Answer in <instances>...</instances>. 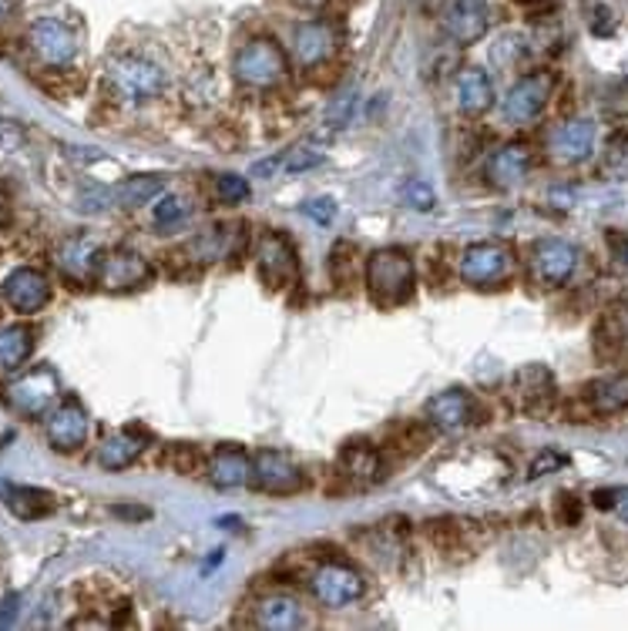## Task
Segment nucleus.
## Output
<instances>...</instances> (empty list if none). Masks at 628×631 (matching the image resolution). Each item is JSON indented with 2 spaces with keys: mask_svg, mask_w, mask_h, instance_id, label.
Segmentation results:
<instances>
[{
  "mask_svg": "<svg viewBox=\"0 0 628 631\" xmlns=\"http://www.w3.org/2000/svg\"><path fill=\"white\" fill-rule=\"evenodd\" d=\"M531 168V148L521 145V142H508L491 152L487 165H484V175L494 188H515L525 181Z\"/></svg>",
  "mask_w": 628,
  "mask_h": 631,
  "instance_id": "obj_21",
  "label": "nucleus"
},
{
  "mask_svg": "<svg viewBox=\"0 0 628 631\" xmlns=\"http://www.w3.org/2000/svg\"><path fill=\"white\" fill-rule=\"evenodd\" d=\"M454 98H458V111L467 118H481L484 111L494 108V85L491 75L481 68H464L454 81Z\"/></svg>",
  "mask_w": 628,
  "mask_h": 631,
  "instance_id": "obj_24",
  "label": "nucleus"
},
{
  "mask_svg": "<svg viewBox=\"0 0 628 631\" xmlns=\"http://www.w3.org/2000/svg\"><path fill=\"white\" fill-rule=\"evenodd\" d=\"M353 108H356V95H343V101H333V108H330V114H327V121L330 124H346L350 121V114H353Z\"/></svg>",
  "mask_w": 628,
  "mask_h": 631,
  "instance_id": "obj_41",
  "label": "nucleus"
},
{
  "mask_svg": "<svg viewBox=\"0 0 628 631\" xmlns=\"http://www.w3.org/2000/svg\"><path fill=\"white\" fill-rule=\"evenodd\" d=\"M404 202L410 209H417V212H430L433 209V188L427 181H420V178H410L404 185Z\"/></svg>",
  "mask_w": 628,
  "mask_h": 631,
  "instance_id": "obj_36",
  "label": "nucleus"
},
{
  "mask_svg": "<svg viewBox=\"0 0 628 631\" xmlns=\"http://www.w3.org/2000/svg\"><path fill=\"white\" fill-rule=\"evenodd\" d=\"M4 299L14 312L21 316H34L51 302V283L41 269L21 266L4 279Z\"/></svg>",
  "mask_w": 628,
  "mask_h": 631,
  "instance_id": "obj_17",
  "label": "nucleus"
},
{
  "mask_svg": "<svg viewBox=\"0 0 628 631\" xmlns=\"http://www.w3.org/2000/svg\"><path fill=\"white\" fill-rule=\"evenodd\" d=\"M256 273L260 279L269 286V289H289L299 283V259H296V248L289 245V239L276 235V232H266L260 239V248H256Z\"/></svg>",
  "mask_w": 628,
  "mask_h": 631,
  "instance_id": "obj_10",
  "label": "nucleus"
},
{
  "mask_svg": "<svg viewBox=\"0 0 628 631\" xmlns=\"http://www.w3.org/2000/svg\"><path fill=\"white\" fill-rule=\"evenodd\" d=\"M615 494H618V490H595V497H592V500H595V508H612V503H615Z\"/></svg>",
  "mask_w": 628,
  "mask_h": 631,
  "instance_id": "obj_44",
  "label": "nucleus"
},
{
  "mask_svg": "<svg viewBox=\"0 0 628 631\" xmlns=\"http://www.w3.org/2000/svg\"><path fill=\"white\" fill-rule=\"evenodd\" d=\"M162 188H165V175H132V178H124L121 185L111 188V199L114 206L121 209H139V206H148L152 199L162 196Z\"/></svg>",
  "mask_w": 628,
  "mask_h": 631,
  "instance_id": "obj_29",
  "label": "nucleus"
},
{
  "mask_svg": "<svg viewBox=\"0 0 628 631\" xmlns=\"http://www.w3.org/2000/svg\"><path fill=\"white\" fill-rule=\"evenodd\" d=\"M249 484H256L263 494H296L302 490L306 477L299 471V464L279 451H260L253 457V477H249Z\"/></svg>",
  "mask_w": 628,
  "mask_h": 631,
  "instance_id": "obj_14",
  "label": "nucleus"
},
{
  "mask_svg": "<svg viewBox=\"0 0 628 631\" xmlns=\"http://www.w3.org/2000/svg\"><path fill=\"white\" fill-rule=\"evenodd\" d=\"M515 390L528 413H544L554 403V376L544 366H525L515 376Z\"/></svg>",
  "mask_w": 628,
  "mask_h": 631,
  "instance_id": "obj_26",
  "label": "nucleus"
},
{
  "mask_svg": "<svg viewBox=\"0 0 628 631\" xmlns=\"http://www.w3.org/2000/svg\"><path fill=\"white\" fill-rule=\"evenodd\" d=\"M185 215H188V202L181 196H162L152 209V219L158 229H172V225L185 222Z\"/></svg>",
  "mask_w": 628,
  "mask_h": 631,
  "instance_id": "obj_33",
  "label": "nucleus"
},
{
  "mask_svg": "<svg viewBox=\"0 0 628 631\" xmlns=\"http://www.w3.org/2000/svg\"><path fill=\"white\" fill-rule=\"evenodd\" d=\"M323 148L317 145H296L293 152H286V158L279 162L286 168V175H299V171H309V168H317L323 162Z\"/></svg>",
  "mask_w": 628,
  "mask_h": 631,
  "instance_id": "obj_34",
  "label": "nucleus"
},
{
  "mask_svg": "<svg viewBox=\"0 0 628 631\" xmlns=\"http://www.w3.org/2000/svg\"><path fill=\"white\" fill-rule=\"evenodd\" d=\"M551 91H554V78L548 71L525 75L521 81L511 85V91L505 95V104H500V111H505V118L511 124H531L544 111Z\"/></svg>",
  "mask_w": 628,
  "mask_h": 631,
  "instance_id": "obj_12",
  "label": "nucleus"
},
{
  "mask_svg": "<svg viewBox=\"0 0 628 631\" xmlns=\"http://www.w3.org/2000/svg\"><path fill=\"white\" fill-rule=\"evenodd\" d=\"M54 263L60 269V276L71 283H91L98 276V263H101V245L91 235H68L57 245Z\"/></svg>",
  "mask_w": 628,
  "mask_h": 631,
  "instance_id": "obj_15",
  "label": "nucleus"
},
{
  "mask_svg": "<svg viewBox=\"0 0 628 631\" xmlns=\"http://www.w3.org/2000/svg\"><path fill=\"white\" fill-rule=\"evenodd\" d=\"M515 269V252L505 242H474L461 252L458 273L474 289H491L505 283Z\"/></svg>",
  "mask_w": 628,
  "mask_h": 631,
  "instance_id": "obj_5",
  "label": "nucleus"
},
{
  "mask_svg": "<svg viewBox=\"0 0 628 631\" xmlns=\"http://www.w3.org/2000/svg\"><path fill=\"white\" fill-rule=\"evenodd\" d=\"M340 471L356 487H370L384 477V457L373 444H366V440H353V444H346L340 454Z\"/></svg>",
  "mask_w": 628,
  "mask_h": 631,
  "instance_id": "obj_25",
  "label": "nucleus"
},
{
  "mask_svg": "<svg viewBox=\"0 0 628 631\" xmlns=\"http://www.w3.org/2000/svg\"><path fill=\"white\" fill-rule=\"evenodd\" d=\"M145 451V436L132 433V430H118L111 436L101 440V447H98V464L104 471H124V467H132Z\"/></svg>",
  "mask_w": 628,
  "mask_h": 631,
  "instance_id": "obj_27",
  "label": "nucleus"
},
{
  "mask_svg": "<svg viewBox=\"0 0 628 631\" xmlns=\"http://www.w3.org/2000/svg\"><path fill=\"white\" fill-rule=\"evenodd\" d=\"M579 269V248L564 239H541L531 252V276L544 289L564 286Z\"/></svg>",
  "mask_w": 628,
  "mask_h": 631,
  "instance_id": "obj_11",
  "label": "nucleus"
},
{
  "mask_svg": "<svg viewBox=\"0 0 628 631\" xmlns=\"http://www.w3.org/2000/svg\"><path fill=\"white\" fill-rule=\"evenodd\" d=\"M615 256H618V263L628 269V239H621V242H615Z\"/></svg>",
  "mask_w": 628,
  "mask_h": 631,
  "instance_id": "obj_45",
  "label": "nucleus"
},
{
  "mask_svg": "<svg viewBox=\"0 0 628 631\" xmlns=\"http://www.w3.org/2000/svg\"><path fill=\"white\" fill-rule=\"evenodd\" d=\"M605 165L612 171H628V135H615L605 152Z\"/></svg>",
  "mask_w": 628,
  "mask_h": 631,
  "instance_id": "obj_38",
  "label": "nucleus"
},
{
  "mask_svg": "<svg viewBox=\"0 0 628 631\" xmlns=\"http://www.w3.org/2000/svg\"><path fill=\"white\" fill-rule=\"evenodd\" d=\"M152 279V263L135 248H111L101 252V263H98V276L95 283L108 292H129L139 289Z\"/></svg>",
  "mask_w": 628,
  "mask_h": 631,
  "instance_id": "obj_9",
  "label": "nucleus"
},
{
  "mask_svg": "<svg viewBox=\"0 0 628 631\" xmlns=\"http://www.w3.org/2000/svg\"><path fill=\"white\" fill-rule=\"evenodd\" d=\"M564 464H569V457H564V454H558V451H541V454L531 461V467H528V477H531V480H538V477H544V474H554V471H561Z\"/></svg>",
  "mask_w": 628,
  "mask_h": 631,
  "instance_id": "obj_37",
  "label": "nucleus"
},
{
  "mask_svg": "<svg viewBox=\"0 0 628 631\" xmlns=\"http://www.w3.org/2000/svg\"><path fill=\"white\" fill-rule=\"evenodd\" d=\"M8 508L24 521H37V518L54 511V497L47 490H37V487H14L8 494Z\"/></svg>",
  "mask_w": 628,
  "mask_h": 631,
  "instance_id": "obj_32",
  "label": "nucleus"
},
{
  "mask_svg": "<svg viewBox=\"0 0 628 631\" xmlns=\"http://www.w3.org/2000/svg\"><path fill=\"white\" fill-rule=\"evenodd\" d=\"M104 85H108V95L118 104L142 108V104H152L155 98H162L165 71L155 65V60H148L142 54H118V57L108 60Z\"/></svg>",
  "mask_w": 628,
  "mask_h": 631,
  "instance_id": "obj_1",
  "label": "nucleus"
},
{
  "mask_svg": "<svg viewBox=\"0 0 628 631\" xmlns=\"http://www.w3.org/2000/svg\"><path fill=\"white\" fill-rule=\"evenodd\" d=\"M302 212H306L312 222L330 225V222H333V215H337V202L323 196V199H312V202H306V206H302Z\"/></svg>",
  "mask_w": 628,
  "mask_h": 631,
  "instance_id": "obj_39",
  "label": "nucleus"
},
{
  "mask_svg": "<svg viewBox=\"0 0 628 631\" xmlns=\"http://www.w3.org/2000/svg\"><path fill=\"white\" fill-rule=\"evenodd\" d=\"M27 44L41 65L54 71H65L78 60V34L60 18H37L27 31Z\"/></svg>",
  "mask_w": 628,
  "mask_h": 631,
  "instance_id": "obj_7",
  "label": "nucleus"
},
{
  "mask_svg": "<svg viewBox=\"0 0 628 631\" xmlns=\"http://www.w3.org/2000/svg\"><path fill=\"white\" fill-rule=\"evenodd\" d=\"M206 474H209V480H212L216 487H222V490H235V487H245L249 477H253V461H249L245 451L222 444L219 451L209 454V461H206Z\"/></svg>",
  "mask_w": 628,
  "mask_h": 631,
  "instance_id": "obj_22",
  "label": "nucleus"
},
{
  "mask_svg": "<svg viewBox=\"0 0 628 631\" xmlns=\"http://www.w3.org/2000/svg\"><path fill=\"white\" fill-rule=\"evenodd\" d=\"M366 292L381 306H400L417 289V266L404 248H376L363 263Z\"/></svg>",
  "mask_w": 628,
  "mask_h": 631,
  "instance_id": "obj_2",
  "label": "nucleus"
},
{
  "mask_svg": "<svg viewBox=\"0 0 628 631\" xmlns=\"http://www.w3.org/2000/svg\"><path fill=\"white\" fill-rule=\"evenodd\" d=\"M585 400H588L592 413H598V417H615V413L628 410V373H615V376H605V380L588 384Z\"/></svg>",
  "mask_w": 628,
  "mask_h": 631,
  "instance_id": "obj_28",
  "label": "nucleus"
},
{
  "mask_svg": "<svg viewBox=\"0 0 628 631\" xmlns=\"http://www.w3.org/2000/svg\"><path fill=\"white\" fill-rule=\"evenodd\" d=\"M333 54H337V31L327 21H306V24L296 27V34H293V57H296L299 68L312 71V68L327 65Z\"/></svg>",
  "mask_w": 628,
  "mask_h": 631,
  "instance_id": "obj_18",
  "label": "nucleus"
},
{
  "mask_svg": "<svg viewBox=\"0 0 628 631\" xmlns=\"http://www.w3.org/2000/svg\"><path fill=\"white\" fill-rule=\"evenodd\" d=\"M242 225H216L202 235H196L192 242L185 245V256L192 263H219V259H229L232 252L242 245Z\"/></svg>",
  "mask_w": 628,
  "mask_h": 631,
  "instance_id": "obj_23",
  "label": "nucleus"
},
{
  "mask_svg": "<svg viewBox=\"0 0 628 631\" xmlns=\"http://www.w3.org/2000/svg\"><path fill=\"white\" fill-rule=\"evenodd\" d=\"M427 423L441 433H458L471 423H477V403L464 390H444L427 400Z\"/></svg>",
  "mask_w": 628,
  "mask_h": 631,
  "instance_id": "obj_16",
  "label": "nucleus"
},
{
  "mask_svg": "<svg viewBox=\"0 0 628 631\" xmlns=\"http://www.w3.org/2000/svg\"><path fill=\"white\" fill-rule=\"evenodd\" d=\"M216 196L222 206H242L249 199V181L242 175H219L216 178Z\"/></svg>",
  "mask_w": 628,
  "mask_h": 631,
  "instance_id": "obj_35",
  "label": "nucleus"
},
{
  "mask_svg": "<svg viewBox=\"0 0 628 631\" xmlns=\"http://www.w3.org/2000/svg\"><path fill=\"white\" fill-rule=\"evenodd\" d=\"M612 508H615V514L628 524V487L615 494V503H612Z\"/></svg>",
  "mask_w": 628,
  "mask_h": 631,
  "instance_id": "obj_43",
  "label": "nucleus"
},
{
  "mask_svg": "<svg viewBox=\"0 0 628 631\" xmlns=\"http://www.w3.org/2000/svg\"><path fill=\"white\" fill-rule=\"evenodd\" d=\"M598 346L602 353L615 359L628 356V302H618L605 312V320L598 326Z\"/></svg>",
  "mask_w": 628,
  "mask_h": 631,
  "instance_id": "obj_30",
  "label": "nucleus"
},
{
  "mask_svg": "<svg viewBox=\"0 0 628 631\" xmlns=\"http://www.w3.org/2000/svg\"><path fill=\"white\" fill-rule=\"evenodd\" d=\"M525 47H521V37H500L497 44H494V51H491V57L497 60V65H515V54H521Z\"/></svg>",
  "mask_w": 628,
  "mask_h": 631,
  "instance_id": "obj_40",
  "label": "nucleus"
},
{
  "mask_svg": "<svg viewBox=\"0 0 628 631\" xmlns=\"http://www.w3.org/2000/svg\"><path fill=\"white\" fill-rule=\"evenodd\" d=\"M595 121L592 118H572L558 124V129L548 135V155L561 165H579V162H588L592 152H595Z\"/></svg>",
  "mask_w": 628,
  "mask_h": 631,
  "instance_id": "obj_13",
  "label": "nucleus"
},
{
  "mask_svg": "<svg viewBox=\"0 0 628 631\" xmlns=\"http://www.w3.org/2000/svg\"><path fill=\"white\" fill-rule=\"evenodd\" d=\"M60 397V380H57V373L51 366H34L27 373H21L18 380L8 384L4 390V400L14 413L21 417H44Z\"/></svg>",
  "mask_w": 628,
  "mask_h": 631,
  "instance_id": "obj_6",
  "label": "nucleus"
},
{
  "mask_svg": "<svg viewBox=\"0 0 628 631\" xmlns=\"http://www.w3.org/2000/svg\"><path fill=\"white\" fill-rule=\"evenodd\" d=\"M253 624L269 628V631H293V628H309L312 618L306 615L302 601L289 591H273L256 601Z\"/></svg>",
  "mask_w": 628,
  "mask_h": 631,
  "instance_id": "obj_20",
  "label": "nucleus"
},
{
  "mask_svg": "<svg viewBox=\"0 0 628 631\" xmlns=\"http://www.w3.org/2000/svg\"><path fill=\"white\" fill-rule=\"evenodd\" d=\"M441 24L451 41L458 44H474L487 34V0H448Z\"/></svg>",
  "mask_w": 628,
  "mask_h": 631,
  "instance_id": "obj_19",
  "label": "nucleus"
},
{
  "mask_svg": "<svg viewBox=\"0 0 628 631\" xmlns=\"http://www.w3.org/2000/svg\"><path fill=\"white\" fill-rule=\"evenodd\" d=\"M11 14H14V0H0V24H4Z\"/></svg>",
  "mask_w": 628,
  "mask_h": 631,
  "instance_id": "obj_46",
  "label": "nucleus"
},
{
  "mask_svg": "<svg viewBox=\"0 0 628 631\" xmlns=\"http://www.w3.org/2000/svg\"><path fill=\"white\" fill-rule=\"evenodd\" d=\"M296 4L306 8V11H320V8L327 4V0H296Z\"/></svg>",
  "mask_w": 628,
  "mask_h": 631,
  "instance_id": "obj_47",
  "label": "nucleus"
},
{
  "mask_svg": "<svg viewBox=\"0 0 628 631\" xmlns=\"http://www.w3.org/2000/svg\"><path fill=\"white\" fill-rule=\"evenodd\" d=\"M18 608H21V598H18V595H8L4 601H0V628H4V624H14Z\"/></svg>",
  "mask_w": 628,
  "mask_h": 631,
  "instance_id": "obj_42",
  "label": "nucleus"
},
{
  "mask_svg": "<svg viewBox=\"0 0 628 631\" xmlns=\"http://www.w3.org/2000/svg\"><path fill=\"white\" fill-rule=\"evenodd\" d=\"M309 595L317 605L340 611V608L356 605L366 595V578L356 572L353 564L323 561L320 567H312V575H309Z\"/></svg>",
  "mask_w": 628,
  "mask_h": 631,
  "instance_id": "obj_4",
  "label": "nucleus"
},
{
  "mask_svg": "<svg viewBox=\"0 0 628 631\" xmlns=\"http://www.w3.org/2000/svg\"><path fill=\"white\" fill-rule=\"evenodd\" d=\"M34 353V333L27 326H4L0 330V369H21Z\"/></svg>",
  "mask_w": 628,
  "mask_h": 631,
  "instance_id": "obj_31",
  "label": "nucleus"
},
{
  "mask_svg": "<svg viewBox=\"0 0 628 631\" xmlns=\"http://www.w3.org/2000/svg\"><path fill=\"white\" fill-rule=\"evenodd\" d=\"M44 433H47V444H51L57 454H75V451H81V447L88 444V433H91L88 410H85L78 400H57V403L47 410Z\"/></svg>",
  "mask_w": 628,
  "mask_h": 631,
  "instance_id": "obj_8",
  "label": "nucleus"
},
{
  "mask_svg": "<svg viewBox=\"0 0 628 631\" xmlns=\"http://www.w3.org/2000/svg\"><path fill=\"white\" fill-rule=\"evenodd\" d=\"M289 75V57L273 37H253L245 41L232 57V78L242 88L253 91H273Z\"/></svg>",
  "mask_w": 628,
  "mask_h": 631,
  "instance_id": "obj_3",
  "label": "nucleus"
}]
</instances>
